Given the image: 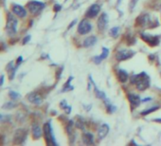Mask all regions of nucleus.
Segmentation results:
<instances>
[{
  "label": "nucleus",
  "instance_id": "f257e3e1",
  "mask_svg": "<svg viewBox=\"0 0 161 146\" xmlns=\"http://www.w3.org/2000/svg\"><path fill=\"white\" fill-rule=\"evenodd\" d=\"M131 82L135 85L139 91L146 90L150 86V79L149 76L145 72H141L137 75H134L131 77Z\"/></svg>",
  "mask_w": 161,
  "mask_h": 146
},
{
  "label": "nucleus",
  "instance_id": "f03ea898",
  "mask_svg": "<svg viewBox=\"0 0 161 146\" xmlns=\"http://www.w3.org/2000/svg\"><path fill=\"white\" fill-rule=\"evenodd\" d=\"M7 24H6V30H7V34L9 36L14 35L17 32V24L18 21L15 18V16L12 13H8L7 15Z\"/></svg>",
  "mask_w": 161,
  "mask_h": 146
},
{
  "label": "nucleus",
  "instance_id": "7ed1b4c3",
  "mask_svg": "<svg viewBox=\"0 0 161 146\" xmlns=\"http://www.w3.org/2000/svg\"><path fill=\"white\" fill-rule=\"evenodd\" d=\"M44 135H45V139H46L47 144L49 145H57V142L55 140L54 134H53L52 127L50 122L45 123L44 125Z\"/></svg>",
  "mask_w": 161,
  "mask_h": 146
},
{
  "label": "nucleus",
  "instance_id": "20e7f679",
  "mask_svg": "<svg viewBox=\"0 0 161 146\" xmlns=\"http://www.w3.org/2000/svg\"><path fill=\"white\" fill-rule=\"evenodd\" d=\"M28 10L30 11V13L32 14H37V13L41 12L44 10V8L46 7V4L40 1H36V0H32L30 1L27 5Z\"/></svg>",
  "mask_w": 161,
  "mask_h": 146
},
{
  "label": "nucleus",
  "instance_id": "39448f33",
  "mask_svg": "<svg viewBox=\"0 0 161 146\" xmlns=\"http://www.w3.org/2000/svg\"><path fill=\"white\" fill-rule=\"evenodd\" d=\"M135 54V51H133L131 49H120L116 53V59L118 61H124L127 59L133 57Z\"/></svg>",
  "mask_w": 161,
  "mask_h": 146
},
{
  "label": "nucleus",
  "instance_id": "423d86ee",
  "mask_svg": "<svg viewBox=\"0 0 161 146\" xmlns=\"http://www.w3.org/2000/svg\"><path fill=\"white\" fill-rule=\"evenodd\" d=\"M141 38L143 39V41L147 42L150 46H157L159 44V36L158 35H151V34H146V33H141L140 34Z\"/></svg>",
  "mask_w": 161,
  "mask_h": 146
},
{
  "label": "nucleus",
  "instance_id": "0eeeda50",
  "mask_svg": "<svg viewBox=\"0 0 161 146\" xmlns=\"http://www.w3.org/2000/svg\"><path fill=\"white\" fill-rule=\"evenodd\" d=\"M92 30V24L87 20H81L78 26V33L81 35L87 34Z\"/></svg>",
  "mask_w": 161,
  "mask_h": 146
},
{
  "label": "nucleus",
  "instance_id": "6e6552de",
  "mask_svg": "<svg viewBox=\"0 0 161 146\" xmlns=\"http://www.w3.org/2000/svg\"><path fill=\"white\" fill-rule=\"evenodd\" d=\"M12 12L13 14H15L16 16L20 18H24L27 16V11L23 6H20L18 4H13L12 8Z\"/></svg>",
  "mask_w": 161,
  "mask_h": 146
},
{
  "label": "nucleus",
  "instance_id": "1a4fd4ad",
  "mask_svg": "<svg viewBox=\"0 0 161 146\" xmlns=\"http://www.w3.org/2000/svg\"><path fill=\"white\" fill-rule=\"evenodd\" d=\"M100 11H101V7L99 6L98 4H93L89 7V9L87 10L85 16L87 18H94L99 14Z\"/></svg>",
  "mask_w": 161,
  "mask_h": 146
},
{
  "label": "nucleus",
  "instance_id": "9d476101",
  "mask_svg": "<svg viewBox=\"0 0 161 146\" xmlns=\"http://www.w3.org/2000/svg\"><path fill=\"white\" fill-rule=\"evenodd\" d=\"M107 24H108V15L105 12H103L98 19V29L103 32L107 27Z\"/></svg>",
  "mask_w": 161,
  "mask_h": 146
},
{
  "label": "nucleus",
  "instance_id": "9b49d317",
  "mask_svg": "<svg viewBox=\"0 0 161 146\" xmlns=\"http://www.w3.org/2000/svg\"><path fill=\"white\" fill-rule=\"evenodd\" d=\"M128 100H129V103L131 105V107L132 109H134L135 107L139 105V103H141V100L138 95H135V94H129L128 95Z\"/></svg>",
  "mask_w": 161,
  "mask_h": 146
},
{
  "label": "nucleus",
  "instance_id": "f8f14e48",
  "mask_svg": "<svg viewBox=\"0 0 161 146\" xmlns=\"http://www.w3.org/2000/svg\"><path fill=\"white\" fill-rule=\"evenodd\" d=\"M28 100H29L30 103H33V105H40L42 103V98L40 95H38L37 93H35V92H32V93H30L29 95L27 96Z\"/></svg>",
  "mask_w": 161,
  "mask_h": 146
},
{
  "label": "nucleus",
  "instance_id": "ddd939ff",
  "mask_svg": "<svg viewBox=\"0 0 161 146\" xmlns=\"http://www.w3.org/2000/svg\"><path fill=\"white\" fill-rule=\"evenodd\" d=\"M108 54H109V49H107V47H103V52H101V54L100 56H96V57L93 58V61H94L95 64H100L101 60H103V59H106L108 57Z\"/></svg>",
  "mask_w": 161,
  "mask_h": 146
},
{
  "label": "nucleus",
  "instance_id": "4468645a",
  "mask_svg": "<svg viewBox=\"0 0 161 146\" xmlns=\"http://www.w3.org/2000/svg\"><path fill=\"white\" fill-rule=\"evenodd\" d=\"M108 132H109V126L105 124V123H104V124H101L98 131V137L100 139H104V137L107 136Z\"/></svg>",
  "mask_w": 161,
  "mask_h": 146
},
{
  "label": "nucleus",
  "instance_id": "2eb2a0df",
  "mask_svg": "<svg viewBox=\"0 0 161 146\" xmlns=\"http://www.w3.org/2000/svg\"><path fill=\"white\" fill-rule=\"evenodd\" d=\"M117 76L118 78V80H120V82L121 83H125L127 80H128L129 78V74L127 73L124 69H118L117 71Z\"/></svg>",
  "mask_w": 161,
  "mask_h": 146
},
{
  "label": "nucleus",
  "instance_id": "dca6fc26",
  "mask_svg": "<svg viewBox=\"0 0 161 146\" xmlns=\"http://www.w3.org/2000/svg\"><path fill=\"white\" fill-rule=\"evenodd\" d=\"M96 43H97V37L96 36H89L86 39H84L83 45L84 47H89L94 46Z\"/></svg>",
  "mask_w": 161,
  "mask_h": 146
},
{
  "label": "nucleus",
  "instance_id": "f3484780",
  "mask_svg": "<svg viewBox=\"0 0 161 146\" xmlns=\"http://www.w3.org/2000/svg\"><path fill=\"white\" fill-rule=\"evenodd\" d=\"M89 80L91 81L92 82V84L93 85H94V90H95V94H96V96H97L99 99H101V100H106L107 98H106V95H105V93H104V92H103V91H101L100 89H98V87H97V85H95V83L93 82V80H92V77L91 76H89Z\"/></svg>",
  "mask_w": 161,
  "mask_h": 146
},
{
  "label": "nucleus",
  "instance_id": "a211bd4d",
  "mask_svg": "<svg viewBox=\"0 0 161 146\" xmlns=\"http://www.w3.org/2000/svg\"><path fill=\"white\" fill-rule=\"evenodd\" d=\"M26 137H27L26 130H22V129H20V130H17V132H16L14 135V141L15 140L17 141V139H20L21 143H22L25 139H26Z\"/></svg>",
  "mask_w": 161,
  "mask_h": 146
},
{
  "label": "nucleus",
  "instance_id": "6ab92c4d",
  "mask_svg": "<svg viewBox=\"0 0 161 146\" xmlns=\"http://www.w3.org/2000/svg\"><path fill=\"white\" fill-rule=\"evenodd\" d=\"M42 134H43V131L40 128V126L37 124H34L32 126V136L34 137V139H38L39 137H41Z\"/></svg>",
  "mask_w": 161,
  "mask_h": 146
},
{
  "label": "nucleus",
  "instance_id": "aec40b11",
  "mask_svg": "<svg viewBox=\"0 0 161 146\" xmlns=\"http://www.w3.org/2000/svg\"><path fill=\"white\" fill-rule=\"evenodd\" d=\"M83 141L85 144H94V139H93V135L90 133H84L83 135Z\"/></svg>",
  "mask_w": 161,
  "mask_h": 146
},
{
  "label": "nucleus",
  "instance_id": "412c9836",
  "mask_svg": "<svg viewBox=\"0 0 161 146\" xmlns=\"http://www.w3.org/2000/svg\"><path fill=\"white\" fill-rule=\"evenodd\" d=\"M103 102H104V103H105L106 109H107V111H108L109 113H113V112H115V111H116V106H115V105H113L112 103H110V101H109L108 99L104 100Z\"/></svg>",
  "mask_w": 161,
  "mask_h": 146
},
{
  "label": "nucleus",
  "instance_id": "4be33fe9",
  "mask_svg": "<svg viewBox=\"0 0 161 146\" xmlns=\"http://www.w3.org/2000/svg\"><path fill=\"white\" fill-rule=\"evenodd\" d=\"M158 108H159V106H152V107H150L148 109H146V110H143L140 114L142 115V116H146V115H149L150 113H152L154 111L157 110Z\"/></svg>",
  "mask_w": 161,
  "mask_h": 146
},
{
  "label": "nucleus",
  "instance_id": "5701e85b",
  "mask_svg": "<svg viewBox=\"0 0 161 146\" xmlns=\"http://www.w3.org/2000/svg\"><path fill=\"white\" fill-rule=\"evenodd\" d=\"M118 32H120V28H118V27H114V28H112V29L110 30L109 34L111 35L112 37L116 38L118 35Z\"/></svg>",
  "mask_w": 161,
  "mask_h": 146
},
{
  "label": "nucleus",
  "instance_id": "b1692460",
  "mask_svg": "<svg viewBox=\"0 0 161 146\" xmlns=\"http://www.w3.org/2000/svg\"><path fill=\"white\" fill-rule=\"evenodd\" d=\"M73 79V77H70L69 78V80L67 81V82L64 84V89H63V91H68V90H72L73 87L71 85H70V82L72 81Z\"/></svg>",
  "mask_w": 161,
  "mask_h": 146
},
{
  "label": "nucleus",
  "instance_id": "393cba45",
  "mask_svg": "<svg viewBox=\"0 0 161 146\" xmlns=\"http://www.w3.org/2000/svg\"><path fill=\"white\" fill-rule=\"evenodd\" d=\"M60 105L62 106V107H63V109H64V110H66V112L67 114H69L70 112H71V106L67 105L66 103L64 102V101H63V102L60 103Z\"/></svg>",
  "mask_w": 161,
  "mask_h": 146
},
{
  "label": "nucleus",
  "instance_id": "a878e982",
  "mask_svg": "<svg viewBox=\"0 0 161 146\" xmlns=\"http://www.w3.org/2000/svg\"><path fill=\"white\" fill-rule=\"evenodd\" d=\"M9 96H10V98L12 100L16 101L17 99H19V98H20V94L17 93V92H15V91H10Z\"/></svg>",
  "mask_w": 161,
  "mask_h": 146
},
{
  "label": "nucleus",
  "instance_id": "bb28decb",
  "mask_svg": "<svg viewBox=\"0 0 161 146\" xmlns=\"http://www.w3.org/2000/svg\"><path fill=\"white\" fill-rule=\"evenodd\" d=\"M137 2H138V0H130V5H129L130 10H131V11H134L135 7L137 6Z\"/></svg>",
  "mask_w": 161,
  "mask_h": 146
},
{
  "label": "nucleus",
  "instance_id": "cd10ccee",
  "mask_svg": "<svg viewBox=\"0 0 161 146\" xmlns=\"http://www.w3.org/2000/svg\"><path fill=\"white\" fill-rule=\"evenodd\" d=\"M30 35H28V36H26V37H25L24 39H23V45H25V44H27L28 42H30Z\"/></svg>",
  "mask_w": 161,
  "mask_h": 146
},
{
  "label": "nucleus",
  "instance_id": "c85d7f7f",
  "mask_svg": "<svg viewBox=\"0 0 161 146\" xmlns=\"http://www.w3.org/2000/svg\"><path fill=\"white\" fill-rule=\"evenodd\" d=\"M6 106H8V107H9V109H11V108H12L13 106H14V103H6V105H4L3 108H4V107H6Z\"/></svg>",
  "mask_w": 161,
  "mask_h": 146
},
{
  "label": "nucleus",
  "instance_id": "c756f323",
  "mask_svg": "<svg viewBox=\"0 0 161 146\" xmlns=\"http://www.w3.org/2000/svg\"><path fill=\"white\" fill-rule=\"evenodd\" d=\"M61 9H62V6H61V5L56 4L55 6H54V11H55V12H59V11H60Z\"/></svg>",
  "mask_w": 161,
  "mask_h": 146
},
{
  "label": "nucleus",
  "instance_id": "7c9ffc66",
  "mask_svg": "<svg viewBox=\"0 0 161 146\" xmlns=\"http://www.w3.org/2000/svg\"><path fill=\"white\" fill-rule=\"evenodd\" d=\"M76 23H77V20H73V21L71 22V24L69 25V27H68V30H70V29H71V28H72L73 26H74V25H75Z\"/></svg>",
  "mask_w": 161,
  "mask_h": 146
},
{
  "label": "nucleus",
  "instance_id": "2f4dec72",
  "mask_svg": "<svg viewBox=\"0 0 161 146\" xmlns=\"http://www.w3.org/2000/svg\"><path fill=\"white\" fill-rule=\"evenodd\" d=\"M151 100H152L151 98H145V99H143L142 101H141V102H142V103H148V102H150Z\"/></svg>",
  "mask_w": 161,
  "mask_h": 146
},
{
  "label": "nucleus",
  "instance_id": "473e14b6",
  "mask_svg": "<svg viewBox=\"0 0 161 146\" xmlns=\"http://www.w3.org/2000/svg\"><path fill=\"white\" fill-rule=\"evenodd\" d=\"M3 83H4V75L1 76V85H3Z\"/></svg>",
  "mask_w": 161,
  "mask_h": 146
},
{
  "label": "nucleus",
  "instance_id": "72a5a7b5",
  "mask_svg": "<svg viewBox=\"0 0 161 146\" xmlns=\"http://www.w3.org/2000/svg\"><path fill=\"white\" fill-rule=\"evenodd\" d=\"M154 122H161V119H154Z\"/></svg>",
  "mask_w": 161,
  "mask_h": 146
},
{
  "label": "nucleus",
  "instance_id": "f704fd0d",
  "mask_svg": "<svg viewBox=\"0 0 161 146\" xmlns=\"http://www.w3.org/2000/svg\"><path fill=\"white\" fill-rule=\"evenodd\" d=\"M3 1H5V0H3Z\"/></svg>",
  "mask_w": 161,
  "mask_h": 146
}]
</instances>
